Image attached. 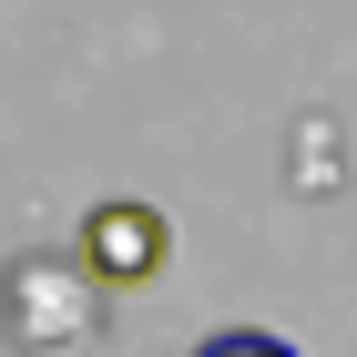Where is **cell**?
<instances>
[{"label":"cell","mask_w":357,"mask_h":357,"mask_svg":"<svg viewBox=\"0 0 357 357\" xmlns=\"http://www.w3.org/2000/svg\"><path fill=\"white\" fill-rule=\"evenodd\" d=\"M82 266L102 275V286H153V275L174 266V225L153 215V204H92L82 215Z\"/></svg>","instance_id":"cell-1"},{"label":"cell","mask_w":357,"mask_h":357,"mask_svg":"<svg viewBox=\"0 0 357 357\" xmlns=\"http://www.w3.org/2000/svg\"><path fill=\"white\" fill-rule=\"evenodd\" d=\"M194 357H296L286 337H266V327H225V337H204Z\"/></svg>","instance_id":"cell-2"}]
</instances>
